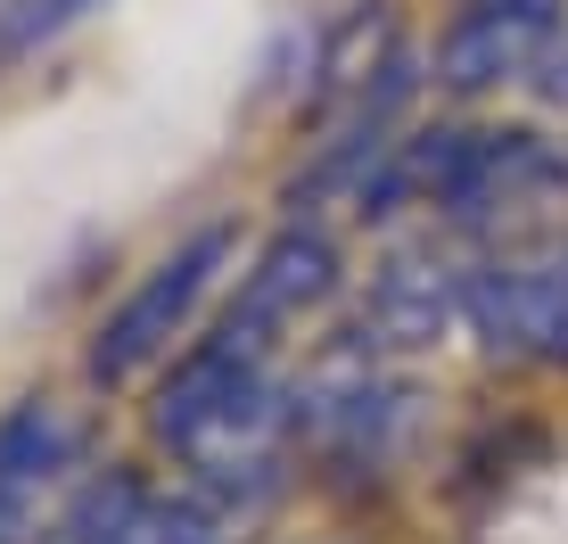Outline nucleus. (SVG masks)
Masks as SVG:
<instances>
[{
	"label": "nucleus",
	"instance_id": "nucleus-1",
	"mask_svg": "<svg viewBox=\"0 0 568 544\" xmlns=\"http://www.w3.org/2000/svg\"><path fill=\"white\" fill-rule=\"evenodd\" d=\"M149 430L190 471V487L231 495L256 512L281 487L288 454H297V404H288V380L272 372L264 346L214 330V339L182 346L173 372L156 380Z\"/></svg>",
	"mask_w": 568,
	"mask_h": 544
},
{
	"label": "nucleus",
	"instance_id": "nucleus-3",
	"mask_svg": "<svg viewBox=\"0 0 568 544\" xmlns=\"http://www.w3.org/2000/svg\"><path fill=\"white\" fill-rule=\"evenodd\" d=\"M462 322L495 355L568 372V223L495 240L478 264H462Z\"/></svg>",
	"mask_w": 568,
	"mask_h": 544
},
{
	"label": "nucleus",
	"instance_id": "nucleus-5",
	"mask_svg": "<svg viewBox=\"0 0 568 544\" xmlns=\"http://www.w3.org/2000/svg\"><path fill=\"white\" fill-rule=\"evenodd\" d=\"M568 42V0H462V17L437 33V91L454 100H495L511 83L552 74Z\"/></svg>",
	"mask_w": 568,
	"mask_h": 544
},
{
	"label": "nucleus",
	"instance_id": "nucleus-6",
	"mask_svg": "<svg viewBox=\"0 0 568 544\" xmlns=\"http://www.w3.org/2000/svg\"><path fill=\"white\" fill-rule=\"evenodd\" d=\"M83 487V421L50 396L0 413V544H42Z\"/></svg>",
	"mask_w": 568,
	"mask_h": 544
},
{
	"label": "nucleus",
	"instance_id": "nucleus-8",
	"mask_svg": "<svg viewBox=\"0 0 568 544\" xmlns=\"http://www.w3.org/2000/svg\"><path fill=\"white\" fill-rule=\"evenodd\" d=\"M454 314H462V272L445 264L428 240H404V248L379 256V272H371L355 339L371 346V355H420V346L445 339Z\"/></svg>",
	"mask_w": 568,
	"mask_h": 544
},
{
	"label": "nucleus",
	"instance_id": "nucleus-9",
	"mask_svg": "<svg viewBox=\"0 0 568 544\" xmlns=\"http://www.w3.org/2000/svg\"><path fill=\"white\" fill-rule=\"evenodd\" d=\"M100 0H0V74L26 67L33 50H50L58 33H74Z\"/></svg>",
	"mask_w": 568,
	"mask_h": 544
},
{
	"label": "nucleus",
	"instance_id": "nucleus-7",
	"mask_svg": "<svg viewBox=\"0 0 568 544\" xmlns=\"http://www.w3.org/2000/svg\"><path fill=\"white\" fill-rule=\"evenodd\" d=\"M329 289H338V248H329V231L288 223V231H272V240L256 248V264L240 272L223 330L272 355L288 330H305V314H322V305H329Z\"/></svg>",
	"mask_w": 568,
	"mask_h": 544
},
{
	"label": "nucleus",
	"instance_id": "nucleus-2",
	"mask_svg": "<svg viewBox=\"0 0 568 544\" xmlns=\"http://www.w3.org/2000/svg\"><path fill=\"white\" fill-rule=\"evenodd\" d=\"M396 206H428L437 223L486 231V240L544 231L568 206V141H552L536 124L404 132L363 190V215H396Z\"/></svg>",
	"mask_w": 568,
	"mask_h": 544
},
{
	"label": "nucleus",
	"instance_id": "nucleus-4",
	"mask_svg": "<svg viewBox=\"0 0 568 544\" xmlns=\"http://www.w3.org/2000/svg\"><path fill=\"white\" fill-rule=\"evenodd\" d=\"M231 248H240V231H231V223H206V231H190L173 256H156L141 281L115 298V314H100V330H91V380H100V387H124V380H141L149 363H165L173 346L199 330V305L214 298Z\"/></svg>",
	"mask_w": 568,
	"mask_h": 544
}]
</instances>
